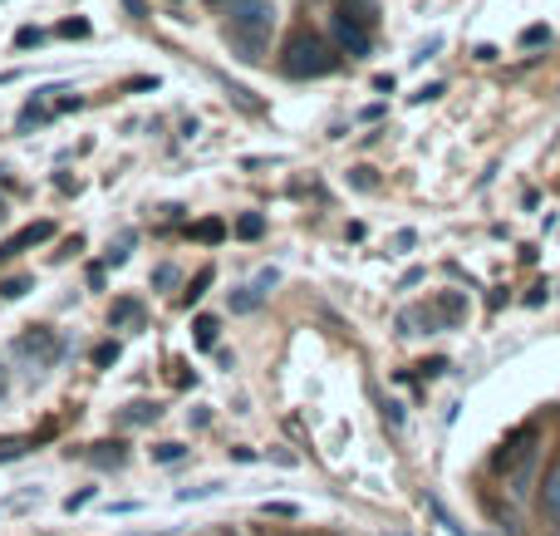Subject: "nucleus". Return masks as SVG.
Wrapping results in <instances>:
<instances>
[{
    "label": "nucleus",
    "instance_id": "f257e3e1",
    "mask_svg": "<svg viewBox=\"0 0 560 536\" xmlns=\"http://www.w3.org/2000/svg\"><path fill=\"white\" fill-rule=\"evenodd\" d=\"M280 69L290 79H325L339 69V49H335V39L315 35V30H295L285 39V49H280Z\"/></svg>",
    "mask_w": 560,
    "mask_h": 536
},
{
    "label": "nucleus",
    "instance_id": "f03ea898",
    "mask_svg": "<svg viewBox=\"0 0 560 536\" xmlns=\"http://www.w3.org/2000/svg\"><path fill=\"white\" fill-rule=\"evenodd\" d=\"M329 39H335L339 55L369 59L374 55V5H369V0H345V5L329 15Z\"/></svg>",
    "mask_w": 560,
    "mask_h": 536
},
{
    "label": "nucleus",
    "instance_id": "7ed1b4c3",
    "mask_svg": "<svg viewBox=\"0 0 560 536\" xmlns=\"http://www.w3.org/2000/svg\"><path fill=\"white\" fill-rule=\"evenodd\" d=\"M271 25H276V5H271V0H242V5H232L226 39L242 49V59H261L266 39H271Z\"/></svg>",
    "mask_w": 560,
    "mask_h": 536
},
{
    "label": "nucleus",
    "instance_id": "20e7f679",
    "mask_svg": "<svg viewBox=\"0 0 560 536\" xmlns=\"http://www.w3.org/2000/svg\"><path fill=\"white\" fill-rule=\"evenodd\" d=\"M49 236H55V222H30V226H20L15 236H5V242H0V261H15L20 252H30V246L49 242Z\"/></svg>",
    "mask_w": 560,
    "mask_h": 536
},
{
    "label": "nucleus",
    "instance_id": "39448f33",
    "mask_svg": "<svg viewBox=\"0 0 560 536\" xmlns=\"http://www.w3.org/2000/svg\"><path fill=\"white\" fill-rule=\"evenodd\" d=\"M276 281H280V276H276V271H261V276H256V281H252V286H242V291H236V295H232V311H236V315H252V311H256V305H261V301H266V291H271V286H276Z\"/></svg>",
    "mask_w": 560,
    "mask_h": 536
},
{
    "label": "nucleus",
    "instance_id": "423d86ee",
    "mask_svg": "<svg viewBox=\"0 0 560 536\" xmlns=\"http://www.w3.org/2000/svg\"><path fill=\"white\" fill-rule=\"evenodd\" d=\"M541 517L551 522V527H560V463H551V473H546V482H541Z\"/></svg>",
    "mask_w": 560,
    "mask_h": 536
},
{
    "label": "nucleus",
    "instance_id": "0eeeda50",
    "mask_svg": "<svg viewBox=\"0 0 560 536\" xmlns=\"http://www.w3.org/2000/svg\"><path fill=\"white\" fill-rule=\"evenodd\" d=\"M20 350H25V354H39V360H55L59 345L49 340V330H35V335H25V340H20Z\"/></svg>",
    "mask_w": 560,
    "mask_h": 536
},
{
    "label": "nucleus",
    "instance_id": "6e6552de",
    "mask_svg": "<svg viewBox=\"0 0 560 536\" xmlns=\"http://www.w3.org/2000/svg\"><path fill=\"white\" fill-rule=\"evenodd\" d=\"M138 315H143V301H133V295H124V301H118L114 311H108V325H114V330H118V325H133Z\"/></svg>",
    "mask_w": 560,
    "mask_h": 536
},
{
    "label": "nucleus",
    "instance_id": "1a4fd4ad",
    "mask_svg": "<svg viewBox=\"0 0 560 536\" xmlns=\"http://www.w3.org/2000/svg\"><path fill=\"white\" fill-rule=\"evenodd\" d=\"M192 236H197V242H202V246H217V242H222V236H226V222H217V217H207V222H197V226H192Z\"/></svg>",
    "mask_w": 560,
    "mask_h": 536
},
{
    "label": "nucleus",
    "instance_id": "9d476101",
    "mask_svg": "<svg viewBox=\"0 0 560 536\" xmlns=\"http://www.w3.org/2000/svg\"><path fill=\"white\" fill-rule=\"evenodd\" d=\"M158 413H163L158 404H128V409L118 413V423H153Z\"/></svg>",
    "mask_w": 560,
    "mask_h": 536
},
{
    "label": "nucleus",
    "instance_id": "9b49d317",
    "mask_svg": "<svg viewBox=\"0 0 560 536\" xmlns=\"http://www.w3.org/2000/svg\"><path fill=\"white\" fill-rule=\"evenodd\" d=\"M212 281H217V271H212V266H202V271H197V281L187 286L183 305H197V301H202V295H207V286H212Z\"/></svg>",
    "mask_w": 560,
    "mask_h": 536
},
{
    "label": "nucleus",
    "instance_id": "f8f14e48",
    "mask_svg": "<svg viewBox=\"0 0 560 536\" xmlns=\"http://www.w3.org/2000/svg\"><path fill=\"white\" fill-rule=\"evenodd\" d=\"M192 330H197V345H217V330H222V321H217V315H197Z\"/></svg>",
    "mask_w": 560,
    "mask_h": 536
},
{
    "label": "nucleus",
    "instance_id": "ddd939ff",
    "mask_svg": "<svg viewBox=\"0 0 560 536\" xmlns=\"http://www.w3.org/2000/svg\"><path fill=\"white\" fill-rule=\"evenodd\" d=\"M35 448V439H0V463H15Z\"/></svg>",
    "mask_w": 560,
    "mask_h": 536
},
{
    "label": "nucleus",
    "instance_id": "4468645a",
    "mask_svg": "<svg viewBox=\"0 0 560 536\" xmlns=\"http://www.w3.org/2000/svg\"><path fill=\"white\" fill-rule=\"evenodd\" d=\"M266 232V217H256V212H246V217H236V236H246V242H256V236Z\"/></svg>",
    "mask_w": 560,
    "mask_h": 536
},
{
    "label": "nucleus",
    "instance_id": "2eb2a0df",
    "mask_svg": "<svg viewBox=\"0 0 560 536\" xmlns=\"http://www.w3.org/2000/svg\"><path fill=\"white\" fill-rule=\"evenodd\" d=\"M94 463L98 468H108V463L118 468V463H124V443H94Z\"/></svg>",
    "mask_w": 560,
    "mask_h": 536
},
{
    "label": "nucleus",
    "instance_id": "dca6fc26",
    "mask_svg": "<svg viewBox=\"0 0 560 536\" xmlns=\"http://www.w3.org/2000/svg\"><path fill=\"white\" fill-rule=\"evenodd\" d=\"M25 291H30V276H10V281H0V301H20Z\"/></svg>",
    "mask_w": 560,
    "mask_h": 536
},
{
    "label": "nucleus",
    "instance_id": "f3484780",
    "mask_svg": "<svg viewBox=\"0 0 560 536\" xmlns=\"http://www.w3.org/2000/svg\"><path fill=\"white\" fill-rule=\"evenodd\" d=\"M94 498H98L94 488H79V492H69V498H65V512H69V517H74V512H84Z\"/></svg>",
    "mask_w": 560,
    "mask_h": 536
},
{
    "label": "nucleus",
    "instance_id": "a211bd4d",
    "mask_svg": "<svg viewBox=\"0 0 560 536\" xmlns=\"http://www.w3.org/2000/svg\"><path fill=\"white\" fill-rule=\"evenodd\" d=\"M153 458H158V463H177V458H187V448H183V443H158Z\"/></svg>",
    "mask_w": 560,
    "mask_h": 536
},
{
    "label": "nucleus",
    "instance_id": "6ab92c4d",
    "mask_svg": "<svg viewBox=\"0 0 560 536\" xmlns=\"http://www.w3.org/2000/svg\"><path fill=\"white\" fill-rule=\"evenodd\" d=\"M153 286H158V291H167V286H177V266H153Z\"/></svg>",
    "mask_w": 560,
    "mask_h": 536
},
{
    "label": "nucleus",
    "instance_id": "aec40b11",
    "mask_svg": "<svg viewBox=\"0 0 560 536\" xmlns=\"http://www.w3.org/2000/svg\"><path fill=\"white\" fill-rule=\"evenodd\" d=\"M118 360V345L114 340H108V345H98V350H94V364H98V370H108V364H114Z\"/></svg>",
    "mask_w": 560,
    "mask_h": 536
},
{
    "label": "nucleus",
    "instance_id": "412c9836",
    "mask_svg": "<svg viewBox=\"0 0 560 536\" xmlns=\"http://www.w3.org/2000/svg\"><path fill=\"white\" fill-rule=\"evenodd\" d=\"M378 177H374V167H354V187H374Z\"/></svg>",
    "mask_w": 560,
    "mask_h": 536
},
{
    "label": "nucleus",
    "instance_id": "4be33fe9",
    "mask_svg": "<svg viewBox=\"0 0 560 536\" xmlns=\"http://www.w3.org/2000/svg\"><path fill=\"white\" fill-rule=\"evenodd\" d=\"M15 45H20V49H30V45H39V30H30V25H25V30H20V35H15Z\"/></svg>",
    "mask_w": 560,
    "mask_h": 536
},
{
    "label": "nucleus",
    "instance_id": "5701e85b",
    "mask_svg": "<svg viewBox=\"0 0 560 536\" xmlns=\"http://www.w3.org/2000/svg\"><path fill=\"white\" fill-rule=\"evenodd\" d=\"M59 30H65V35H89V20H65Z\"/></svg>",
    "mask_w": 560,
    "mask_h": 536
},
{
    "label": "nucleus",
    "instance_id": "b1692460",
    "mask_svg": "<svg viewBox=\"0 0 560 536\" xmlns=\"http://www.w3.org/2000/svg\"><path fill=\"white\" fill-rule=\"evenodd\" d=\"M266 512H276V517H295V508H290V502H266Z\"/></svg>",
    "mask_w": 560,
    "mask_h": 536
},
{
    "label": "nucleus",
    "instance_id": "393cba45",
    "mask_svg": "<svg viewBox=\"0 0 560 536\" xmlns=\"http://www.w3.org/2000/svg\"><path fill=\"white\" fill-rule=\"evenodd\" d=\"M187 423H197V429H207V423H212V413H207V409H192V413H187Z\"/></svg>",
    "mask_w": 560,
    "mask_h": 536
},
{
    "label": "nucleus",
    "instance_id": "a878e982",
    "mask_svg": "<svg viewBox=\"0 0 560 536\" xmlns=\"http://www.w3.org/2000/svg\"><path fill=\"white\" fill-rule=\"evenodd\" d=\"M124 5H128V15H138V20L148 15V5H143V0H124Z\"/></svg>",
    "mask_w": 560,
    "mask_h": 536
},
{
    "label": "nucleus",
    "instance_id": "bb28decb",
    "mask_svg": "<svg viewBox=\"0 0 560 536\" xmlns=\"http://www.w3.org/2000/svg\"><path fill=\"white\" fill-rule=\"evenodd\" d=\"M212 5H226V10H232V5H242V0H212Z\"/></svg>",
    "mask_w": 560,
    "mask_h": 536
}]
</instances>
